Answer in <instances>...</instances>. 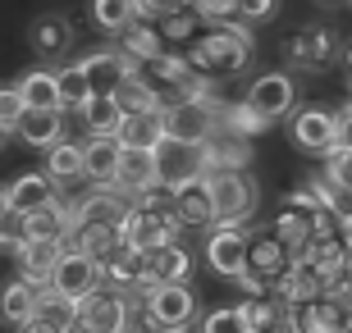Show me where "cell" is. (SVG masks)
<instances>
[{
  "label": "cell",
  "instance_id": "obj_10",
  "mask_svg": "<svg viewBox=\"0 0 352 333\" xmlns=\"http://www.w3.org/2000/svg\"><path fill=\"white\" fill-rule=\"evenodd\" d=\"M243 101H252L270 119H288L293 110H298V82H293V73H284V69H270V73L252 78V87H248Z\"/></svg>",
  "mask_w": 352,
  "mask_h": 333
},
{
  "label": "cell",
  "instance_id": "obj_47",
  "mask_svg": "<svg viewBox=\"0 0 352 333\" xmlns=\"http://www.w3.org/2000/svg\"><path fill=\"white\" fill-rule=\"evenodd\" d=\"M10 137H14V133L5 128V124H0V151H5V141H10Z\"/></svg>",
  "mask_w": 352,
  "mask_h": 333
},
{
  "label": "cell",
  "instance_id": "obj_46",
  "mask_svg": "<svg viewBox=\"0 0 352 333\" xmlns=\"http://www.w3.org/2000/svg\"><path fill=\"white\" fill-rule=\"evenodd\" d=\"M10 205H14V201H10V187H0V215H5Z\"/></svg>",
  "mask_w": 352,
  "mask_h": 333
},
{
  "label": "cell",
  "instance_id": "obj_42",
  "mask_svg": "<svg viewBox=\"0 0 352 333\" xmlns=\"http://www.w3.org/2000/svg\"><path fill=\"white\" fill-rule=\"evenodd\" d=\"M197 324L206 333H215V329H243V315H238V306H215V310H206V315H197Z\"/></svg>",
  "mask_w": 352,
  "mask_h": 333
},
{
  "label": "cell",
  "instance_id": "obj_9",
  "mask_svg": "<svg viewBox=\"0 0 352 333\" xmlns=\"http://www.w3.org/2000/svg\"><path fill=\"white\" fill-rule=\"evenodd\" d=\"M151 155H156V183H165V187H179V183L206 174V146H201V141L170 137V133H165V137L151 146Z\"/></svg>",
  "mask_w": 352,
  "mask_h": 333
},
{
  "label": "cell",
  "instance_id": "obj_3",
  "mask_svg": "<svg viewBox=\"0 0 352 333\" xmlns=\"http://www.w3.org/2000/svg\"><path fill=\"white\" fill-rule=\"evenodd\" d=\"M215 192V224H248L261 205V187L248 169H206Z\"/></svg>",
  "mask_w": 352,
  "mask_h": 333
},
{
  "label": "cell",
  "instance_id": "obj_12",
  "mask_svg": "<svg viewBox=\"0 0 352 333\" xmlns=\"http://www.w3.org/2000/svg\"><path fill=\"white\" fill-rule=\"evenodd\" d=\"M28 41H32V55L46 60V65H60L69 51H74V19L69 14H37L32 27H28Z\"/></svg>",
  "mask_w": 352,
  "mask_h": 333
},
{
  "label": "cell",
  "instance_id": "obj_27",
  "mask_svg": "<svg viewBox=\"0 0 352 333\" xmlns=\"http://www.w3.org/2000/svg\"><path fill=\"white\" fill-rule=\"evenodd\" d=\"M115 101L124 105V115H156L160 105H165V91L142 73H129L124 82L115 87Z\"/></svg>",
  "mask_w": 352,
  "mask_h": 333
},
{
  "label": "cell",
  "instance_id": "obj_15",
  "mask_svg": "<svg viewBox=\"0 0 352 333\" xmlns=\"http://www.w3.org/2000/svg\"><path fill=\"white\" fill-rule=\"evenodd\" d=\"M74 210H78V224H110V229H119V224L129 219V210H133V196L119 192V187L96 183V187L74 205Z\"/></svg>",
  "mask_w": 352,
  "mask_h": 333
},
{
  "label": "cell",
  "instance_id": "obj_4",
  "mask_svg": "<svg viewBox=\"0 0 352 333\" xmlns=\"http://www.w3.org/2000/svg\"><path fill=\"white\" fill-rule=\"evenodd\" d=\"M133 320H142V297L133 301L129 292H119L110 283L91 288L87 297H78V329H96V333H119Z\"/></svg>",
  "mask_w": 352,
  "mask_h": 333
},
{
  "label": "cell",
  "instance_id": "obj_48",
  "mask_svg": "<svg viewBox=\"0 0 352 333\" xmlns=\"http://www.w3.org/2000/svg\"><path fill=\"white\" fill-rule=\"evenodd\" d=\"M343 65H348V78H352V46H348V51H343Z\"/></svg>",
  "mask_w": 352,
  "mask_h": 333
},
{
  "label": "cell",
  "instance_id": "obj_39",
  "mask_svg": "<svg viewBox=\"0 0 352 333\" xmlns=\"http://www.w3.org/2000/svg\"><path fill=\"white\" fill-rule=\"evenodd\" d=\"M325 179L343 192H352V146H339L334 155H325Z\"/></svg>",
  "mask_w": 352,
  "mask_h": 333
},
{
  "label": "cell",
  "instance_id": "obj_19",
  "mask_svg": "<svg viewBox=\"0 0 352 333\" xmlns=\"http://www.w3.org/2000/svg\"><path fill=\"white\" fill-rule=\"evenodd\" d=\"M248 260H252V269H256L265 283H274L288 265H293V246H288L279 233L256 229V233L248 238Z\"/></svg>",
  "mask_w": 352,
  "mask_h": 333
},
{
  "label": "cell",
  "instance_id": "obj_21",
  "mask_svg": "<svg viewBox=\"0 0 352 333\" xmlns=\"http://www.w3.org/2000/svg\"><path fill=\"white\" fill-rule=\"evenodd\" d=\"M37 301H41V283L23 279V274L10 279L5 288H0V324H10V329H28Z\"/></svg>",
  "mask_w": 352,
  "mask_h": 333
},
{
  "label": "cell",
  "instance_id": "obj_50",
  "mask_svg": "<svg viewBox=\"0 0 352 333\" xmlns=\"http://www.w3.org/2000/svg\"><path fill=\"white\" fill-rule=\"evenodd\" d=\"M325 5H334V0H325Z\"/></svg>",
  "mask_w": 352,
  "mask_h": 333
},
{
  "label": "cell",
  "instance_id": "obj_26",
  "mask_svg": "<svg viewBox=\"0 0 352 333\" xmlns=\"http://www.w3.org/2000/svg\"><path fill=\"white\" fill-rule=\"evenodd\" d=\"M252 137H238V133L220 128L215 137H206V169H248L252 165Z\"/></svg>",
  "mask_w": 352,
  "mask_h": 333
},
{
  "label": "cell",
  "instance_id": "obj_49",
  "mask_svg": "<svg viewBox=\"0 0 352 333\" xmlns=\"http://www.w3.org/2000/svg\"><path fill=\"white\" fill-rule=\"evenodd\" d=\"M343 229H352V215H348V219H343Z\"/></svg>",
  "mask_w": 352,
  "mask_h": 333
},
{
  "label": "cell",
  "instance_id": "obj_33",
  "mask_svg": "<svg viewBox=\"0 0 352 333\" xmlns=\"http://www.w3.org/2000/svg\"><path fill=\"white\" fill-rule=\"evenodd\" d=\"M78 115H82V124H87L91 133H115L119 119H124V105L115 101V91H91Z\"/></svg>",
  "mask_w": 352,
  "mask_h": 333
},
{
  "label": "cell",
  "instance_id": "obj_14",
  "mask_svg": "<svg viewBox=\"0 0 352 333\" xmlns=\"http://www.w3.org/2000/svg\"><path fill=\"white\" fill-rule=\"evenodd\" d=\"M101 279L110 283V288H119V292H146V251H138V246L119 242L110 256L101 260Z\"/></svg>",
  "mask_w": 352,
  "mask_h": 333
},
{
  "label": "cell",
  "instance_id": "obj_6",
  "mask_svg": "<svg viewBox=\"0 0 352 333\" xmlns=\"http://www.w3.org/2000/svg\"><path fill=\"white\" fill-rule=\"evenodd\" d=\"M288 137H293V146L302 155H316V160L334 155L339 151V110H329V105H298L288 115Z\"/></svg>",
  "mask_w": 352,
  "mask_h": 333
},
{
  "label": "cell",
  "instance_id": "obj_23",
  "mask_svg": "<svg viewBox=\"0 0 352 333\" xmlns=\"http://www.w3.org/2000/svg\"><path fill=\"white\" fill-rule=\"evenodd\" d=\"M14 137L23 146H37V151H51L55 141H65V110H23Z\"/></svg>",
  "mask_w": 352,
  "mask_h": 333
},
{
  "label": "cell",
  "instance_id": "obj_1",
  "mask_svg": "<svg viewBox=\"0 0 352 333\" xmlns=\"http://www.w3.org/2000/svg\"><path fill=\"white\" fill-rule=\"evenodd\" d=\"M252 51H256L252 23H243V19H224V23H210V32H201V37L188 46V60H192L197 73H206V78L220 82V78L248 69Z\"/></svg>",
  "mask_w": 352,
  "mask_h": 333
},
{
  "label": "cell",
  "instance_id": "obj_8",
  "mask_svg": "<svg viewBox=\"0 0 352 333\" xmlns=\"http://www.w3.org/2000/svg\"><path fill=\"white\" fill-rule=\"evenodd\" d=\"M248 238H252L248 224H210V229H206V246H201V256H206L210 274H220V279L234 283L243 269H252V260H248Z\"/></svg>",
  "mask_w": 352,
  "mask_h": 333
},
{
  "label": "cell",
  "instance_id": "obj_2",
  "mask_svg": "<svg viewBox=\"0 0 352 333\" xmlns=\"http://www.w3.org/2000/svg\"><path fill=\"white\" fill-rule=\"evenodd\" d=\"M160 124L170 137H188V141H206L220 133L224 124V101H215V91L201 96H174L160 105Z\"/></svg>",
  "mask_w": 352,
  "mask_h": 333
},
{
  "label": "cell",
  "instance_id": "obj_35",
  "mask_svg": "<svg viewBox=\"0 0 352 333\" xmlns=\"http://www.w3.org/2000/svg\"><path fill=\"white\" fill-rule=\"evenodd\" d=\"M270 124H274V119L261 115V110H256L252 101H238V105H224V124H220V128L238 133V137H261Z\"/></svg>",
  "mask_w": 352,
  "mask_h": 333
},
{
  "label": "cell",
  "instance_id": "obj_30",
  "mask_svg": "<svg viewBox=\"0 0 352 333\" xmlns=\"http://www.w3.org/2000/svg\"><path fill=\"white\" fill-rule=\"evenodd\" d=\"M46 174L55 183H78L87 179V146L82 141H55L51 151H46Z\"/></svg>",
  "mask_w": 352,
  "mask_h": 333
},
{
  "label": "cell",
  "instance_id": "obj_43",
  "mask_svg": "<svg viewBox=\"0 0 352 333\" xmlns=\"http://www.w3.org/2000/svg\"><path fill=\"white\" fill-rule=\"evenodd\" d=\"M279 14V0H238V19L243 23H265Z\"/></svg>",
  "mask_w": 352,
  "mask_h": 333
},
{
  "label": "cell",
  "instance_id": "obj_38",
  "mask_svg": "<svg viewBox=\"0 0 352 333\" xmlns=\"http://www.w3.org/2000/svg\"><path fill=\"white\" fill-rule=\"evenodd\" d=\"M28 238H32V229H28V210H14L10 205V210L0 215V246H5V251H19Z\"/></svg>",
  "mask_w": 352,
  "mask_h": 333
},
{
  "label": "cell",
  "instance_id": "obj_18",
  "mask_svg": "<svg viewBox=\"0 0 352 333\" xmlns=\"http://www.w3.org/2000/svg\"><path fill=\"white\" fill-rule=\"evenodd\" d=\"M65 251H69V242H60V238H28V242L14 251V260H19V274H23V279L46 288Z\"/></svg>",
  "mask_w": 352,
  "mask_h": 333
},
{
  "label": "cell",
  "instance_id": "obj_25",
  "mask_svg": "<svg viewBox=\"0 0 352 333\" xmlns=\"http://www.w3.org/2000/svg\"><path fill=\"white\" fill-rule=\"evenodd\" d=\"M28 229H32V238H60V242H69L74 229H78V210L55 196V201L28 210Z\"/></svg>",
  "mask_w": 352,
  "mask_h": 333
},
{
  "label": "cell",
  "instance_id": "obj_34",
  "mask_svg": "<svg viewBox=\"0 0 352 333\" xmlns=\"http://www.w3.org/2000/svg\"><path fill=\"white\" fill-rule=\"evenodd\" d=\"M115 137L124 141V146H156L160 137H165V124H160V110L156 115H124L119 119Z\"/></svg>",
  "mask_w": 352,
  "mask_h": 333
},
{
  "label": "cell",
  "instance_id": "obj_29",
  "mask_svg": "<svg viewBox=\"0 0 352 333\" xmlns=\"http://www.w3.org/2000/svg\"><path fill=\"white\" fill-rule=\"evenodd\" d=\"M87 179L91 183H115V174H119V137L115 133H91L87 141Z\"/></svg>",
  "mask_w": 352,
  "mask_h": 333
},
{
  "label": "cell",
  "instance_id": "obj_41",
  "mask_svg": "<svg viewBox=\"0 0 352 333\" xmlns=\"http://www.w3.org/2000/svg\"><path fill=\"white\" fill-rule=\"evenodd\" d=\"M201 14L197 10H179V14H165L160 19V32H165V41H183V37H192V27Z\"/></svg>",
  "mask_w": 352,
  "mask_h": 333
},
{
  "label": "cell",
  "instance_id": "obj_16",
  "mask_svg": "<svg viewBox=\"0 0 352 333\" xmlns=\"http://www.w3.org/2000/svg\"><path fill=\"white\" fill-rule=\"evenodd\" d=\"M174 210H179V219L188 229H210L215 224V192H210L206 174H197V179L174 187Z\"/></svg>",
  "mask_w": 352,
  "mask_h": 333
},
{
  "label": "cell",
  "instance_id": "obj_36",
  "mask_svg": "<svg viewBox=\"0 0 352 333\" xmlns=\"http://www.w3.org/2000/svg\"><path fill=\"white\" fill-rule=\"evenodd\" d=\"M69 242L78 246V251H87V256L105 260V256H110V251L119 246V229H110V224H78Z\"/></svg>",
  "mask_w": 352,
  "mask_h": 333
},
{
  "label": "cell",
  "instance_id": "obj_40",
  "mask_svg": "<svg viewBox=\"0 0 352 333\" xmlns=\"http://www.w3.org/2000/svg\"><path fill=\"white\" fill-rule=\"evenodd\" d=\"M23 110H28V101H23V91H19V82H14V87H0V124H5L10 133L19 128Z\"/></svg>",
  "mask_w": 352,
  "mask_h": 333
},
{
  "label": "cell",
  "instance_id": "obj_22",
  "mask_svg": "<svg viewBox=\"0 0 352 333\" xmlns=\"http://www.w3.org/2000/svg\"><path fill=\"white\" fill-rule=\"evenodd\" d=\"M151 183H156V155H151V146H124L119 151V174L105 187H119V192L133 196V192H142V187H151Z\"/></svg>",
  "mask_w": 352,
  "mask_h": 333
},
{
  "label": "cell",
  "instance_id": "obj_44",
  "mask_svg": "<svg viewBox=\"0 0 352 333\" xmlns=\"http://www.w3.org/2000/svg\"><path fill=\"white\" fill-rule=\"evenodd\" d=\"M142 5V19H165V14L192 10V0H138Z\"/></svg>",
  "mask_w": 352,
  "mask_h": 333
},
{
  "label": "cell",
  "instance_id": "obj_13",
  "mask_svg": "<svg viewBox=\"0 0 352 333\" xmlns=\"http://www.w3.org/2000/svg\"><path fill=\"white\" fill-rule=\"evenodd\" d=\"M192 269H197V256L179 238H170V242L146 251V288L151 283H192Z\"/></svg>",
  "mask_w": 352,
  "mask_h": 333
},
{
  "label": "cell",
  "instance_id": "obj_45",
  "mask_svg": "<svg viewBox=\"0 0 352 333\" xmlns=\"http://www.w3.org/2000/svg\"><path fill=\"white\" fill-rule=\"evenodd\" d=\"M339 146H352V105L339 110Z\"/></svg>",
  "mask_w": 352,
  "mask_h": 333
},
{
  "label": "cell",
  "instance_id": "obj_28",
  "mask_svg": "<svg viewBox=\"0 0 352 333\" xmlns=\"http://www.w3.org/2000/svg\"><path fill=\"white\" fill-rule=\"evenodd\" d=\"M55 196H60V183H55L46 169L19 174V179L10 183V201H14V210H37V205L55 201Z\"/></svg>",
  "mask_w": 352,
  "mask_h": 333
},
{
  "label": "cell",
  "instance_id": "obj_20",
  "mask_svg": "<svg viewBox=\"0 0 352 333\" xmlns=\"http://www.w3.org/2000/svg\"><path fill=\"white\" fill-rule=\"evenodd\" d=\"M28 329H32V333H69V329H78V301L65 297V292H55L51 283H46Z\"/></svg>",
  "mask_w": 352,
  "mask_h": 333
},
{
  "label": "cell",
  "instance_id": "obj_37",
  "mask_svg": "<svg viewBox=\"0 0 352 333\" xmlns=\"http://www.w3.org/2000/svg\"><path fill=\"white\" fill-rule=\"evenodd\" d=\"M55 82H60V105L65 110H82L91 96V82L78 65H55Z\"/></svg>",
  "mask_w": 352,
  "mask_h": 333
},
{
  "label": "cell",
  "instance_id": "obj_17",
  "mask_svg": "<svg viewBox=\"0 0 352 333\" xmlns=\"http://www.w3.org/2000/svg\"><path fill=\"white\" fill-rule=\"evenodd\" d=\"M78 69L87 73L91 91H115L119 82L129 73H138V60H129V55L119 51V46H105V51H91L78 60Z\"/></svg>",
  "mask_w": 352,
  "mask_h": 333
},
{
  "label": "cell",
  "instance_id": "obj_32",
  "mask_svg": "<svg viewBox=\"0 0 352 333\" xmlns=\"http://www.w3.org/2000/svg\"><path fill=\"white\" fill-rule=\"evenodd\" d=\"M142 19V5L138 0H91V23L101 27V32H124L129 23Z\"/></svg>",
  "mask_w": 352,
  "mask_h": 333
},
{
  "label": "cell",
  "instance_id": "obj_31",
  "mask_svg": "<svg viewBox=\"0 0 352 333\" xmlns=\"http://www.w3.org/2000/svg\"><path fill=\"white\" fill-rule=\"evenodd\" d=\"M19 91H23L28 110H65V105H60V82H55L51 65L28 69V73L19 78Z\"/></svg>",
  "mask_w": 352,
  "mask_h": 333
},
{
  "label": "cell",
  "instance_id": "obj_24",
  "mask_svg": "<svg viewBox=\"0 0 352 333\" xmlns=\"http://www.w3.org/2000/svg\"><path fill=\"white\" fill-rule=\"evenodd\" d=\"M115 46L129 55V60H138V65H151V60L165 55V32H160L151 19H138V23H129L124 32H115Z\"/></svg>",
  "mask_w": 352,
  "mask_h": 333
},
{
  "label": "cell",
  "instance_id": "obj_11",
  "mask_svg": "<svg viewBox=\"0 0 352 333\" xmlns=\"http://www.w3.org/2000/svg\"><path fill=\"white\" fill-rule=\"evenodd\" d=\"M101 260L96 256H87V251H78V246L69 242V251L60 256V265H55V274H51V288L55 292H65V297H87L91 288H101Z\"/></svg>",
  "mask_w": 352,
  "mask_h": 333
},
{
  "label": "cell",
  "instance_id": "obj_7",
  "mask_svg": "<svg viewBox=\"0 0 352 333\" xmlns=\"http://www.w3.org/2000/svg\"><path fill=\"white\" fill-rule=\"evenodd\" d=\"M284 60H288V69H298V73H325V69H334L343 60V41H339L334 27L311 23V27H302V32L288 37Z\"/></svg>",
  "mask_w": 352,
  "mask_h": 333
},
{
  "label": "cell",
  "instance_id": "obj_5",
  "mask_svg": "<svg viewBox=\"0 0 352 333\" xmlns=\"http://www.w3.org/2000/svg\"><path fill=\"white\" fill-rule=\"evenodd\" d=\"M197 292L192 283H151L142 292V324L146 329H188L197 324Z\"/></svg>",
  "mask_w": 352,
  "mask_h": 333
}]
</instances>
